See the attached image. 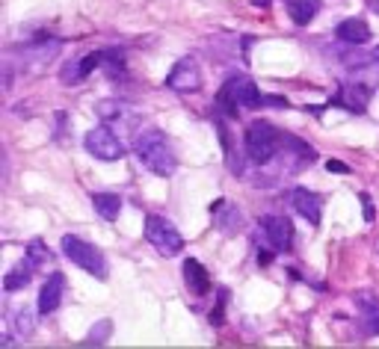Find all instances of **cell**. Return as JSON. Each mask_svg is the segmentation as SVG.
Segmentation results:
<instances>
[{"label":"cell","instance_id":"cell-1","mask_svg":"<svg viewBox=\"0 0 379 349\" xmlns=\"http://www.w3.org/2000/svg\"><path fill=\"white\" fill-rule=\"evenodd\" d=\"M134 151H136L139 163H143L148 172H154L161 178H169L178 166L172 145H169V139L161 131H143L134 139Z\"/></svg>","mask_w":379,"mask_h":349},{"label":"cell","instance_id":"cell-2","mask_svg":"<svg viewBox=\"0 0 379 349\" xmlns=\"http://www.w3.org/2000/svg\"><path fill=\"white\" fill-rule=\"evenodd\" d=\"M282 142H285V136L278 134L270 122H252L246 127V154H249V160L258 166L270 163L278 154V145Z\"/></svg>","mask_w":379,"mask_h":349},{"label":"cell","instance_id":"cell-3","mask_svg":"<svg viewBox=\"0 0 379 349\" xmlns=\"http://www.w3.org/2000/svg\"><path fill=\"white\" fill-rule=\"evenodd\" d=\"M237 104L261 107V92H258L255 81H249V77H232V81H225V86L219 89L216 107L223 109L225 116H237Z\"/></svg>","mask_w":379,"mask_h":349},{"label":"cell","instance_id":"cell-4","mask_svg":"<svg viewBox=\"0 0 379 349\" xmlns=\"http://www.w3.org/2000/svg\"><path fill=\"white\" fill-rule=\"evenodd\" d=\"M63 255H65L72 264L81 266L83 273L95 275V278H101V282L107 278V261H104V255L98 252V248H95L92 243L81 240V237L65 234V237H63Z\"/></svg>","mask_w":379,"mask_h":349},{"label":"cell","instance_id":"cell-5","mask_svg":"<svg viewBox=\"0 0 379 349\" xmlns=\"http://www.w3.org/2000/svg\"><path fill=\"white\" fill-rule=\"evenodd\" d=\"M145 240L152 243V246L157 248V255H163V257H175V255L184 248L181 231H178V228L169 222V219L157 216V213L145 216Z\"/></svg>","mask_w":379,"mask_h":349},{"label":"cell","instance_id":"cell-6","mask_svg":"<svg viewBox=\"0 0 379 349\" xmlns=\"http://www.w3.org/2000/svg\"><path fill=\"white\" fill-rule=\"evenodd\" d=\"M83 145H86V151L98 157V160H122L125 157V145H122V139H119L110 127H92L86 136H83Z\"/></svg>","mask_w":379,"mask_h":349},{"label":"cell","instance_id":"cell-7","mask_svg":"<svg viewBox=\"0 0 379 349\" xmlns=\"http://www.w3.org/2000/svg\"><path fill=\"white\" fill-rule=\"evenodd\" d=\"M166 86L175 89V92H181V95L198 92V89H202V72H198V63H196V59H193V56L178 59L175 68H172V72H169V77H166Z\"/></svg>","mask_w":379,"mask_h":349},{"label":"cell","instance_id":"cell-8","mask_svg":"<svg viewBox=\"0 0 379 349\" xmlns=\"http://www.w3.org/2000/svg\"><path fill=\"white\" fill-rule=\"evenodd\" d=\"M261 228L267 234V243L273 246V252H287L294 243V222L287 216H264Z\"/></svg>","mask_w":379,"mask_h":349},{"label":"cell","instance_id":"cell-9","mask_svg":"<svg viewBox=\"0 0 379 349\" xmlns=\"http://www.w3.org/2000/svg\"><path fill=\"white\" fill-rule=\"evenodd\" d=\"M63 290H65L63 273H51V275H48V282L42 284V290H39V314L57 311L59 302H63Z\"/></svg>","mask_w":379,"mask_h":349},{"label":"cell","instance_id":"cell-10","mask_svg":"<svg viewBox=\"0 0 379 349\" xmlns=\"http://www.w3.org/2000/svg\"><path fill=\"white\" fill-rule=\"evenodd\" d=\"M291 202H294V207L299 211V216H305L311 225H320L323 202H320V195H317V193H311V189H305V187H296Z\"/></svg>","mask_w":379,"mask_h":349},{"label":"cell","instance_id":"cell-11","mask_svg":"<svg viewBox=\"0 0 379 349\" xmlns=\"http://www.w3.org/2000/svg\"><path fill=\"white\" fill-rule=\"evenodd\" d=\"M371 92L373 89L371 86H365V83H347L341 86V95H338V104L347 107L350 113H365L367 104H371Z\"/></svg>","mask_w":379,"mask_h":349},{"label":"cell","instance_id":"cell-12","mask_svg":"<svg viewBox=\"0 0 379 349\" xmlns=\"http://www.w3.org/2000/svg\"><path fill=\"white\" fill-rule=\"evenodd\" d=\"M211 211L216 213V228L223 234H237L243 228V213L237 211L234 204H228V202H216L211 204Z\"/></svg>","mask_w":379,"mask_h":349},{"label":"cell","instance_id":"cell-13","mask_svg":"<svg viewBox=\"0 0 379 349\" xmlns=\"http://www.w3.org/2000/svg\"><path fill=\"white\" fill-rule=\"evenodd\" d=\"M335 33L344 45H367L371 42V27H367L362 18H347V21L338 24Z\"/></svg>","mask_w":379,"mask_h":349},{"label":"cell","instance_id":"cell-14","mask_svg":"<svg viewBox=\"0 0 379 349\" xmlns=\"http://www.w3.org/2000/svg\"><path fill=\"white\" fill-rule=\"evenodd\" d=\"M356 305L362 311V326L367 335H379V299L371 296L367 290L356 293Z\"/></svg>","mask_w":379,"mask_h":349},{"label":"cell","instance_id":"cell-15","mask_svg":"<svg viewBox=\"0 0 379 349\" xmlns=\"http://www.w3.org/2000/svg\"><path fill=\"white\" fill-rule=\"evenodd\" d=\"M184 282H187L193 296H205L207 290H211V275H207V269L198 261H193V257L184 261Z\"/></svg>","mask_w":379,"mask_h":349},{"label":"cell","instance_id":"cell-16","mask_svg":"<svg viewBox=\"0 0 379 349\" xmlns=\"http://www.w3.org/2000/svg\"><path fill=\"white\" fill-rule=\"evenodd\" d=\"M287 3V12H291V18H294V24H299V27H305V24H311L314 18H317V12H320V0H285Z\"/></svg>","mask_w":379,"mask_h":349},{"label":"cell","instance_id":"cell-17","mask_svg":"<svg viewBox=\"0 0 379 349\" xmlns=\"http://www.w3.org/2000/svg\"><path fill=\"white\" fill-rule=\"evenodd\" d=\"M92 207L107 219V222H116L119 211H122V198L113 195V193H92Z\"/></svg>","mask_w":379,"mask_h":349},{"label":"cell","instance_id":"cell-18","mask_svg":"<svg viewBox=\"0 0 379 349\" xmlns=\"http://www.w3.org/2000/svg\"><path fill=\"white\" fill-rule=\"evenodd\" d=\"M33 269H36L33 261L27 257V261H21V264H18V266L12 269V273H6L3 287H6L9 293H12V290H24V287L30 284V278H33Z\"/></svg>","mask_w":379,"mask_h":349},{"label":"cell","instance_id":"cell-19","mask_svg":"<svg viewBox=\"0 0 379 349\" xmlns=\"http://www.w3.org/2000/svg\"><path fill=\"white\" fill-rule=\"evenodd\" d=\"M27 257H30V261H33V266H39V269L54 266V255H51V248H48L42 240H30V246H27Z\"/></svg>","mask_w":379,"mask_h":349},{"label":"cell","instance_id":"cell-20","mask_svg":"<svg viewBox=\"0 0 379 349\" xmlns=\"http://www.w3.org/2000/svg\"><path fill=\"white\" fill-rule=\"evenodd\" d=\"M12 326H15V332L18 335H33V328H36V320H33V311L30 308H18L15 317H12Z\"/></svg>","mask_w":379,"mask_h":349},{"label":"cell","instance_id":"cell-21","mask_svg":"<svg viewBox=\"0 0 379 349\" xmlns=\"http://www.w3.org/2000/svg\"><path fill=\"white\" fill-rule=\"evenodd\" d=\"M98 65H104V51H92V54H86L81 63H77V72H81V81H86L89 74L95 72Z\"/></svg>","mask_w":379,"mask_h":349},{"label":"cell","instance_id":"cell-22","mask_svg":"<svg viewBox=\"0 0 379 349\" xmlns=\"http://www.w3.org/2000/svg\"><path fill=\"white\" fill-rule=\"evenodd\" d=\"M110 332H113V323H110V320H101V323H98V326L92 328V332H89L86 346H101V343L107 341V337H110Z\"/></svg>","mask_w":379,"mask_h":349},{"label":"cell","instance_id":"cell-23","mask_svg":"<svg viewBox=\"0 0 379 349\" xmlns=\"http://www.w3.org/2000/svg\"><path fill=\"white\" fill-rule=\"evenodd\" d=\"M104 65H107L110 77H119V72L125 68V59H122V54H116V51H104Z\"/></svg>","mask_w":379,"mask_h":349},{"label":"cell","instance_id":"cell-24","mask_svg":"<svg viewBox=\"0 0 379 349\" xmlns=\"http://www.w3.org/2000/svg\"><path fill=\"white\" fill-rule=\"evenodd\" d=\"M98 116H101V118H119V116H122V104H119V101H101V104H98Z\"/></svg>","mask_w":379,"mask_h":349},{"label":"cell","instance_id":"cell-25","mask_svg":"<svg viewBox=\"0 0 379 349\" xmlns=\"http://www.w3.org/2000/svg\"><path fill=\"white\" fill-rule=\"evenodd\" d=\"M225 293H228V290H219V305L211 311V323H214V326H223V305H225Z\"/></svg>","mask_w":379,"mask_h":349},{"label":"cell","instance_id":"cell-26","mask_svg":"<svg viewBox=\"0 0 379 349\" xmlns=\"http://www.w3.org/2000/svg\"><path fill=\"white\" fill-rule=\"evenodd\" d=\"M261 107H287V98H278V95H261Z\"/></svg>","mask_w":379,"mask_h":349},{"label":"cell","instance_id":"cell-27","mask_svg":"<svg viewBox=\"0 0 379 349\" xmlns=\"http://www.w3.org/2000/svg\"><path fill=\"white\" fill-rule=\"evenodd\" d=\"M326 169H329V172H344V175L350 172V166L341 163V160H329V163H326Z\"/></svg>","mask_w":379,"mask_h":349},{"label":"cell","instance_id":"cell-28","mask_svg":"<svg viewBox=\"0 0 379 349\" xmlns=\"http://www.w3.org/2000/svg\"><path fill=\"white\" fill-rule=\"evenodd\" d=\"M362 204H365V219L373 222V204H371V195H362Z\"/></svg>","mask_w":379,"mask_h":349},{"label":"cell","instance_id":"cell-29","mask_svg":"<svg viewBox=\"0 0 379 349\" xmlns=\"http://www.w3.org/2000/svg\"><path fill=\"white\" fill-rule=\"evenodd\" d=\"M270 261H273L270 252H258V264H270Z\"/></svg>","mask_w":379,"mask_h":349},{"label":"cell","instance_id":"cell-30","mask_svg":"<svg viewBox=\"0 0 379 349\" xmlns=\"http://www.w3.org/2000/svg\"><path fill=\"white\" fill-rule=\"evenodd\" d=\"M367 6H371V9H373V12L379 15V0H367Z\"/></svg>","mask_w":379,"mask_h":349},{"label":"cell","instance_id":"cell-31","mask_svg":"<svg viewBox=\"0 0 379 349\" xmlns=\"http://www.w3.org/2000/svg\"><path fill=\"white\" fill-rule=\"evenodd\" d=\"M373 63L379 65V47H376V51H373Z\"/></svg>","mask_w":379,"mask_h":349}]
</instances>
